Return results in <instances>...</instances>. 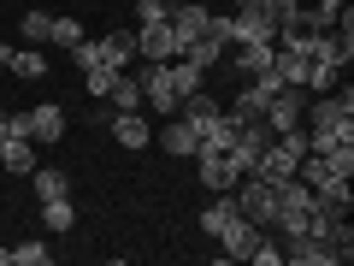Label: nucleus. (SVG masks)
I'll list each match as a JSON object with an SVG mask.
<instances>
[{"mask_svg":"<svg viewBox=\"0 0 354 266\" xmlns=\"http://www.w3.org/2000/svg\"><path fill=\"white\" fill-rule=\"evenodd\" d=\"M59 136H65V113H59V101L30 107V142H36V148H53Z\"/></svg>","mask_w":354,"mask_h":266,"instance_id":"9b49d317","label":"nucleus"},{"mask_svg":"<svg viewBox=\"0 0 354 266\" xmlns=\"http://www.w3.org/2000/svg\"><path fill=\"white\" fill-rule=\"evenodd\" d=\"M65 53H71V65H77V71H88V65H101V48H95V42H71V48H65Z\"/></svg>","mask_w":354,"mask_h":266,"instance_id":"c756f323","label":"nucleus"},{"mask_svg":"<svg viewBox=\"0 0 354 266\" xmlns=\"http://www.w3.org/2000/svg\"><path fill=\"white\" fill-rule=\"evenodd\" d=\"M0 172L30 177V172H36V142H30V136H6V142H0Z\"/></svg>","mask_w":354,"mask_h":266,"instance_id":"2eb2a0df","label":"nucleus"},{"mask_svg":"<svg viewBox=\"0 0 354 266\" xmlns=\"http://www.w3.org/2000/svg\"><path fill=\"white\" fill-rule=\"evenodd\" d=\"M41 225H48V231H59V237H65V231L77 225V207L65 202V195H59V202H41Z\"/></svg>","mask_w":354,"mask_h":266,"instance_id":"393cba45","label":"nucleus"},{"mask_svg":"<svg viewBox=\"0 0 354 266\" xmlns=\"http://www.w3.org/2000/svg\"><path fill=\"white\" fill-rule=\"evenodd\" d=\"M307 89H295V83H283L278 95H272V107H266V125H272V136H283V130H295L301 125V113H307Z\"/></svg>","mask_w":354,"mask_h":266,"instance_id":"39448f33","label":"nucleus"},{"mask_svg":"<svg viewBox=\"0 0 354 266\" xmlns=\"http://www.w3.org/2000/svg\"><path fill=\"white\" fill-rule=\"evenodd\" d=\"M236 207H242V219L248 225H260V231H272V219H278V184H266V177H236Z\"/></svg>","mask_w":354,"mask_h":266,"instance_id":"f03ea898","label":"nucleus"},{"mask_svg":"<svg viewBox=\"0 0 354 266\" xmlns=\"http://www.w3.org/2000/svg\"><path fill=\"white\" fill-rule=\"evenodd\" d=\"M337 6H348V0H319V12H337Z\"/></svg>","mask_w":354,"mask_h":266,"instance_id":"72a5a7b5","label":"nucleus"},{"mask_svg":"<svg viewBox=\"0 0 354 266\" xmlns=\"http://www.w3.org/2000/svg\"><path fill=\"white\" fill-rule=\"evenodd\" d=\"M30 184H36V202H59V195H71L65 172H53V166H36V172H30Z\"/></svg>","mask_w":354,"mask_h":266,"instance_id":"5701e85b","label":"nucleus"},{"mask_svg":"<svg viewBox=\"0 0 354 266\" xmlns=\"http://www.w3.org/2000/svg\"><path fill=\"white\" fill-rule=\"evenodd\" d=\"M283 266H337V254H330V242L319 237H283Z\"/></svg>","mask_w":354,"mask_h":266,"instance_id":"1a4fd4ad","label":"nucleus"},{"mask_svg":"<svg viewBox=\"0 0 354 266\" xmlns=\"http://www.w3.org/2000/svg\"><path fill=\"white\" fill-rule=\"evenodd\" d=\"M71 42H83V24H77V18H53V30H48V48H71Z\"/></svg>","mask_w":354,"mask_h":266,"instance_id":"c85d7f7f","label":"nucleus"},{"mask_svg":"<svg viewBox=\"0 0 354 266\" xmlns=\"http://www.w3.org/2000/svg\"><path fill=\"white\" fill-rule=\"evenodd\" d=\"M95 48H101V65H113V71H124V65L136 60V30H106V36L95 42Z\"/></svg>","mask_w":354,"mask_h":266,"instance_id":"dca6fc26","label":"nucleus"},{"mask_svg":"<svg viewBox=\"0 0 354 266\" xmlns=\"http://www.w3.org/2000/svg\"><path fill=\"white\" fill-rule=\"evenodd\" d=\"M207 12L213 6H201V0H189V6H171L165 12V24H171V36H177V53H183V42H195L207 30Z\"/></svg>","mask_w":354,"mask_h":266,"instance_id":"f8f14e48","label":"nucleus"},{"mask_svg":"<svg viewBox=\"0 0 354 266\" xmlns=\"http://www.w3.org/2000/svg\"><path fill=\"white\" fill-rule=\"evenodd\" d=\"M160 148L177 154V160H195V154H201V130H195L183 113H171V118H165V130H160Z\"/></svg>","mask_w":354,"mask_h":266,"instance_id":"0eeeda50","label":"nucleus"},{"mask_svg":"<svg viewBox=\"0 0 354 266\" xmlns=\"http://www.w3.org/2000/svg\"><path fill=\"white\" fill-rule=\"evenodd\" d=\"M113 142L136 154V148H148V142H153V125L142 113H113Z\"/></svg>","mask_w":354,"mask_h":266,"instance_id":"4468645a","label":"nucleus"},{"mask_svg":"<svg viewBox=\"0 0 354 266\" xmlns=\"http://www.w3.org/2000/svg\"><path fill=\"white\" fill-rule=\"evenodd\" d=\"M295 177H301V184H307L313 195H325V190H342V184H348V177H342L337 166L325 160V154H301V160H295Z\"/></svg>","mask_w":354,"mask_h":266,"instance_id":"6e6552de","label":"nucleus"},{"mask_svg":"<svg viewBox=\"0 0 354 266\" xmlns=\"http://www.w3.org/2000/svg\"><path fill=\"white\" fill-rule=\"evenodd\" d=\"M230 53V12H207V30L195 42H183L177 60H195V65H218Z\"/></svg>","mask_w":354,"mask_h":266,"instance_id":"7ed1b4c3","label":"nucleus"},{"mask_svg":"<svg viewBox=\"0 0 354 266\" xmlns=\"http://www.w3.org/2000/svg\"><path fill=\"white\" fill-rule=\"evenodd\" d=\"M6 71H12V77H24V83H36V77H48V53H41V48H12Z\"/></svg>","mask_w":354,"mask_h":266,"instance_id":"4be33fe9","label":"nucleus"},{"mask_svg":"<svg viewBox=\"0 0 354 266\" xmlns=\"http://www.w3.org/2000/svg\"><path fill=\"white\" fill-rule=\"evenodd\" d=\"M118 77H124V71H113V65H88V71H83V89H88V95H95V101H106V95H113V83H118Z\"/></svg>","mask_w":354,"mask_h":266,"instance_id":"a878e982","label":"nucleus"},{"mask_svg":"<svg viewBox=\"0 0 354 266\" xmlns=\"http://www.w3.org/2000/svg\"><path fill=\"white\" fill-rule=\"evenodd\" d=\"M337 77H342V65H325V60H313L307 65V95H330V89H337Z\"/></svg>","mask_w":354,"mask_h":266,"instance_id":"b1692460","label":"nucleus"},{"mask_svg":"<svg viewBox=\"0 0 354 266\" xmlns=\"http://www.w3.org/2000/svg\"><path fill=\"white\" fill-rule=\"evenodd\" d=\"M165 12H171V6H165V0H136V18H142V24H160Z\"/></svg>","mask_w":354,"mask_h":266,"instance_id":"2f4dec72","label":"nucleus"},{"mask_svg":"<svg viewBox=\"0 0 354 266\" xmlns=\"http://www.w3.org/2000/svg\"><path fill=\"white\" fill-rule=\"evenodd\" d=\"M177 113H183V118H189V125H195V130L207 136V130L218 125V113H225V107H218V101H207V89H201V95H189V101L177 107Z\"/></svg>","mask_w":354,"mask_h":266,"instance_id":"412c9836","label":"nucleus"},{"mask_svg":"<svg viewBox=\"0 0 354 266\" xmlns=\"http://www.w3.org/2000/svg\"><path fill=\"white\" fill-rule=\"evenodd\" d=\"M136 83H142V107H153V113H160V118H171V113H177V89H171V65H148V60H142Z\"/></svg>","mask_w":354,"mask_h":266,"instance_id":"20e7f679","label":"nucleus"},{"mask_svg":"<svg viewBox=\"0 0 354 266\" xmlns=\"http://www.w3.org/2000/svg\"><path fill=\"white\" fill-rule=\"evenodd\" d=\"M236 219H242V207H236V195H218V202L213 207H201V231H207V237H225V231L230 225H236Z\"/></svg>","mask_w":354,"mask_h":266,"instance_id":"f3484780","label":"nucleus"},{"mask_svg":"<svg viewBox=\"0 0 354 266\" xmlns=\"http://www.w3.org/2000/svg\"><path fill=\"white\" fill-rule=\"evenodd\" d=\"M201 6H213V0H201Z\"/></svg>","mask_w":354,"mask_h":266,"instance_id":"f704fd0d","label":"nucleus"},{"mask_svg":"<svg viewBox=\"0 0 354 266\" xmlns=\"http://www.w3.org/2000/svg\"><path fill=\"white\" fill-rule=\"evenodd\" d=\"M254 266H283V242H272V237H260L254 242V254H248Z\"/></svg>","mask_w":354,"mask_h":266,"instance_id":"7c9ffc66","label":"nucleus"},{"mask_svg":"<svg viewBox=\"0 0 354 266\" xmlns=\"http://www.w3.org/2000/svg\"><path fill=\"white\" fill-rule=\"evenodd\" d=\"M272 53H278L272 42H230V53H225V60L236 65L242 77H260V71H272Z\"/></svg>","mask_w":354,"mask_h":266,"instance_id":"ddd939ff","label":"nucleus"},{"mask_svg":"<svg viewBox=\"0 0 354 266\" xmlns=\"http://www.w3.org/2000/svg\"><path fill=\"white\" fill-rule=\"evenodd\" d=\"M6 254H12V266H48V260H53V249H48V242H41V237L18 242V249H6Z\"/></svg>","mask_w":354,"mask_h":266,"instance_id":"cd10ccee","label":"nucleus"},{"mask_svg":"<svg viewBox=\"0 0 354 266\" xmlns=\"http://www.w3.org/2000/svg\"><path fill=\"white\" fill-rule=\"evenodd\" d=\"M195 160H201V190H213V195L236 190V166H230V154H218V148H201Z\"/></svg>","mask_w":354,"mask_h":266,"instance_id":"9d476101","label":"nucleus"},{"mask_svg":"<svg viewBox=\"0 0 354 266\" xmlns=\"http://www.w3.org/2000/svg\"><path fill=\"white\" fill-rule=\"evenodd\" d=\"M136 60H148V65H171L177 60V36H171V24H142L136 30Z\"/></svg>","mask_w":354,"mask_h":266,"instance_id":"423d86ee","label":"nucleus"},{"mask_svg":"<svg viewBox=\"0 0 354 266\" xmlns=\"http://www.w3.org/2000/svg\"><path fill=\"white\" fill-rule=\"evenodd\" d=\"M18 30H24V48H48L53 18H48V12H24V18H18Z\"/></svg>","mask_w":354,"mask_h":266,"instance_id":"bb28decb","label":"nucleus"},{"mask_svg":"<svg viewBox=\"0 0 354 266\" xmlns=\"http://www.w3.org/2000/svg\"><path fill=\"white\" fill-rule=\"evenodd\" d=\"M106 113H142V83H136V77H118V83H113L101 118H106Z\"/></svg>","mask_w":354,"mask_h":266,"instance_id":"aec40b11","label":"nucleus"},{"mask_svg":"<svg viewBox=\"0 0 354 266\" xmlns=\"http://www.w3.org/2000/svg\"><path fill=\"white\" fill-rule=\"evenodd\" d=\"M260 237H266L260 225H248V219H236V225H230L225 237H218V242H225V260H248V254H254V242H260Z\"/></svg>","mask_w":354,"mask_h":266,"instance_id":"6ab92c4d","label":"nucleus"},{"mask_svg":"<svg viewBox=\"0 0 354 266\" xmlns=\"http://www.w3.org/2000/svg\"><path fill=\"white\" fill-rule=\"evenodd\" d=\"M307 154H337V148H354V89L342 83V95H313L307 101Z\"/></svg>","mask_w":354,"mask_h":266,"instance_id":"f257e3e1","label":"nucleus"},{"mask_svg":"<svg viewBox=\"0 0 354 266\" xmlns=\"http://www.w3.org/2000/svg\"><path fill=\"white\" fill-rule=\"evenodd\" d=\"M260 12H266V18H272V24H283V18H290V12H295V0H260Z\"/></svg>","mask_w":354,"mask_h":266,"instance_id":"473e14b6","label":"nucleus"},{"mask_svg":"<svg viewBox=\"0 0 354 266\" xmlns=\"http://www.w3.org/2000/svg\"><path fill=\"white\" fill-rule=\"evenodd\" d=\"M171 89H177V107L189 101V95H201V89H207V65H195V60H171Z\"/></svg>","mask_w":354,"mask_h":266,"instance_id":"a211bd4d","label":"nucleus"}]
</instances>
